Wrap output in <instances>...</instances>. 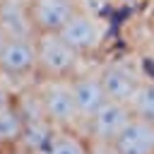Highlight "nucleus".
Listing matches in <instances>:
<instances>
[{"label":"nucleus","mask_w":154,"mask_h":154,"mask_svg":"<svg viewBox=\"0 0 154 154\" xmlns=\"http://www.w3.org/2000/svg\"><path fill=\"white\" fill-rule=\"evenodd\" d=\"M36 91L46 118L55 128H79V113L75 103L72 79H36Z\"/></svg>","instance_id":"2"},{"label":"nucleus","mask_w":154,"mask_h":154,"mask_svg":"<svg viewBox=\"0 0 154 154\" xmlns=\"http://www.w3.org/2000/svg\"><path fill=\"white\" fill-rule=\"evenodd\" d=\"M77 12V0H31L36 34H58Z\"/></svg>","instance_id":"9"},{"label":"nucleus","mask_w":154,"mask_h":154,"mask_svg":"<svg viewBox=\"0 0 154 154\" xmlns=\"http://www.w3.org/2000/svg\"><path fill=\"white\" fill-rule=\"evenodd\" d=\"M99 79L103 84L106 99L123 101V103H130L132 96H135V91L142 84V77L135 72V67L128 65V63H123V60L103 63L99 67Z\"/></svg>","instance_id":"6"},{"label":"nucleus","mask_w":154,"mask_h":154,"mask_svg":"<svg viewBox=\"0 0 154 154\" xmlns=\"http://www.w3.org/2000/svg\"><path fill=\"white\" fill-rule=\"evenodd\" d=\"M38 154H96V144L79 128H58Z\"/></svg>","instance_id":"11"},{"label":"nucleus","mask_w":154,"mask_h":154,"mask_svg":"<svg viewBox=\"0 0 154 154\" xmlns=\"http://www.w3.org/2000/svg\"><path fill=\"white\" fill-rule=\"evenodd\" d=\"M0 72L19 91L38 79L36 65V36L34 38H7L0 51Z\"/></svg>","instance_id":"3"},{"label":"nucleus","mask_w":154,"mask_h":154,"mask_svg":"<svg viewBox=\"0 0 154 154\" xmlns=\"http://www.w3.org/2000/svg\"><path fill=\"white\" fill-rule=\"evenodd\" d=\"M79 55L84 58H91L94 53L101 51L103 41H106V34H108V24L94 14V12H87V10H79L67 19V24L58 31Z\"/></svg>","instance_id":"4"},{"label":"nucleus","mask_w":154,"mask_h":154,"mask_svg":"<svg viewBox=\"0 0 154 154\" xmlns=\"http://www.w3.org/2000/svg\"><path fill=\"white\" fill-rule=\"evenodd\" d=\"M2 154H26L24 149H19V147H14V149H5Z\"/></svg>","instance_id":"15"},{"label":"nucleus","mask_w":154,"mask_h":154,"mask_svg":"<svg viewBox=\"0 0 154 154\" xmlns=\"http://www.w3.org/2000/svg\"><path fill=\"white\" fill-rule=\"evenodd\" d=\"M5 41H7V36H5V31L0 29V51H2V46H5Z\"/></svg>","instance_id":"16"},{"label":"nucleus","mask_w":154,"mask_h":154,"mask_svg":"<svg viewBox=\"0 0 154 154\" xmlns=\"http://www.w3.org/2000/svg\"><path fill=\"white\" fill-rule=\"evenodd\" d=\"M14 94H17V89L12 87V82L0 72V108H5V106L14 99Z\"/></svg>","instance_id":"14"},{"label":"nucleus","mask_w":154,"mask_h":154,"mask_svg":"<svg viewBox=\"0 0 154 154\" xmlns=\"http://www.w3.org/2000/svg\"><path fill=\"white\" fill-rule=\"evenodd\" d=\"M24 128H26V118H24L19 103L12 99L5 108H0V147L2 149L19 147Z\"/></svg>","instance_id":"12"},{"label":"nucleus","mask_w":154,"mask_h":154,"mask_svg":"<svg viewBox=\"0 0 154 154\" xmlns=\"http://www.w3.org/2000/svg\"><path fill=\"white\" fill-rule=\"evenodd\" d=\"M106 149L108 154H154V123L132 116L125 130Z\"/></svg>","instance_id":"8"},{"label":"nucleus","mask_w":154,"mask_h":154,"mask_svg":"<svg viewBox=\"0 0 154 154\" xmlns=\"http://www.w3.org/2000/svg\"><path fill=\"white\" fill-rule=\"evenodd\" d=\"M72 91H75L79 123L87 128V123L94 118V113L108 101L103 84L99 79V70H82L79 75H75L72 77Z\"/></svg>","instance_id":"7"},{"label":"nucleus","mask_w":154,"mask_h":154,"mask_svg":"<svg viewBox=\"0 0 154 154\" xmlns=\"http://www.w3.org/2000/svg\"><path fill=\"white\" fill-rule=\"evenodd\" d=\"M132 120V108L130 103H123V101H106L96 113L94 118L87 123L84 132L91 137V142L96 147H108L123 130L125 125Z\"/></svg>","instance_id":"5"},{"label":"nucleus","mask_w":154,"mask_h":154,"mask_svg":"<svg viewBox=\"0 0 154 154\" xmlns=\"http://www.w3.org/2000/svg\"><path fill=\"white\" fill-rule=\"evenodd\" d=\"M130 108H132V116L154 123V79H142L140 89L130 101Z\"/></svg>","instance_id":"13"},{"label":"nucleus","mask_w":154,"mask_h":154,"mask_svg":"<svg viewBox=\"0 0 154 154\" xmlns=\"http://www.w3.org/2000/svg\"><path fill=\"white\" fill-rule=\"evenodd\" d=\"M79 55L60 34H36V65L38 79H72L84 67Z\"/></svg>","instance_id":"1"},{"label":"nucleus","mask_w":154,"mask_h":154,"mask_svg":"<svg viewBox=\"0 0 154 154\" xmlns=\"http://www.w3.org/2000/svg\"><path fill=\"white\" fill-rule=\"evenodd\" d=\"M0 29L7 38H34L31 0H0Z\"/></svg>","instance_id":"10"},{"label":"nucleus","mask_w":154,"mask_h":154,"mask_svg":"<svg viewBox=\"0 0 154 154\" xmlns=\"http://www.w3.org/2000/svg\"><path fill=\"white\" fill-rule=\"evenodd\" d=\"M2 152H5V149H2V147H0V154H2Z\"/></svg>","instance_id":"17"}]
</instances>
